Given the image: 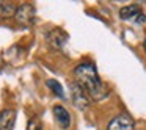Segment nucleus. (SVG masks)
<instances>
[{"label": "nucleus", "instance_id": "6", "mask_svg": "<svg viewBox=\"0 0 146 130\" xmlns=\"http://www.w3.org/2000/svg\"><path fill=\"white\" fill-rule=\"evenodd\" d=\"M54 117L61 129H68L71 125V114L63 105H55L54 107Z\"/></svg>", "mask_w": 146, "mask_h": 130}, {"label": "nucleus", "instance_id": "13", "mask_svg": "<svg viewBox=\"0 0 146 130\" xmlns=\"http://www.w3.org/2000/svg\"><path fill=\"white\" fill-rule=\"evenodd\" d=\"M143 49H145V50H146V39H145V41H143Z\"/></svg>", "mask_w": 146, "mask_h": 130}, {"label": "nucleus", "instance_id": "3", "mask_svg": "<svg viewBox=\"0 0 146 130\" xmlns=\"http://www.w3.org/2000/svg\"><path fill=\"white\" fill-rule=\"evenodd\" d=\"M14 17H16L17 24H21L24 27H30L33 24V19H35V7L30 3L21 5V7H17Z\"/></svg>", "mask_w": 146, "mask_h": 130}, {"label": "nucleus", "instance_id": "1", "mask_svg": "<svg viewBox=\"0 0 146 130\" xmlns=\"http://www.w3.org/2000/svg\"><path fill=\"white\" fill-rule=\"evenodd\" d=\"M74 82L88 94L90 99L93 100H104L108 96V91L105 88L104 82L99 77V72L96 66L91 61H85L76 66L74 69Z\"/></svg>", "mask_w": 146, "mask_h": 130}, {"label": "nucleus", "instance_id": "12", "mask_svg": "<svg viewBox=\"0 0 146 130\" xmlns=\"http://www.w3.org/2000/svg\"><path fill=\"white\" fill-rule=\"evenodd\" d=\"M133 20H135V24H138V25H141V24H145V22H146V14H145V13L138 14V16H137Z\"/></svg>", "mask_w": 146, "mask_h": 130}, {"label": "nucleus", "instance_id": "4", "mask_svg": "<svg viewBox=\"0 0 146 130\" xmlns=\"http://www.w3.org/2000/svg\"><path fill=\"white\" fill-rule=\"evenodd\" d=\"M71 99H72V104L76 105L79 110H86L90 107V97L76 82L71 83Z\"/></svg>", "mask_w": 146, "mask_h": 130}, {"label": "nucleus", "instance_id": "11", "mask_svg": "<svg viewBox=\"0 0 146 130\" xmlns=\"http://www.w3.org/2000/svg\"><path fill=\"white\" fill-rule=\"evenodd\" d=\"M41 129H42V124L38 117H35L29 122V130H41Z\"/></svg>", "mask_w": 146, "mask_h": 130}, {"label": "nucleus", "instance_id": "7", "mask_svg": "<svg viewBox=\"0 0 146 130\" xmlns=\"http://www.w3.org/2000/svg\"><path fill=\"white\" fill-rule=\"evenodd\" d=\"M16 121V111L3 110L0 111V130H13Z\"/></svg>", "mask_w": 146, "mask_h": 130}, {"label": "nucleus", "instance_id": "8", "mask_svg": "<svg viewBox=\"0 0 146 130\" xmlns=\"http://www.w3.org/2000/svg\"><path fill=\"white\" fill-rule=\"evenodd\" d=\"M138 14H141V8H140V5H137V3L127 5V7H123L119 10V19H123V20L135 19Z\"/></svg>", "mask_w": 146, "mask_h": 130}, {"label": "nucleus", "instance_id": "5", "mask_svg": "<svg viewBox=\"0 0 146 130\" xmlns=\"http://www.w3.org/2000/svg\"><path fill=\"white\" fill-rule=\"evenodd\" d=\"M47 41L54 49L61 50V49L64 47V44H66V41H68V35L61 28H54L47 33Z\"/></svg>", "mask_w": 146, "mask_h": 130}, {"label": "nucleus", "instance_id": "9", "mask_svg": "<svg viewBox=\"0 0 146 130\" xmlns=\"http://www.w3.org/2000/svg\"><path fill=\"white\" fill-rule=\"evenodd\" d=\"M16 10H17V7L14 3L0 0V19H10V17H14Z\"/></svg>", "mask_w": 146, "mask_h": 130}, {"label": "nucleus", "instance_id": "2", "mask_svg": "<svg viewBox=\"0 0 146 130\" xmlns=\"http://www.w3.org/2000/svg\"><path fill=\"white\" fill-rule=\"evenodd\" d=\"M107 130H135V122L127 113H121L108 122Z\"/></svg>", "mask_w": 146, "mask_h": 130}, {"label": "nucleus", "instance_id": "10", "mask_svg": "<svg viewBox=\"0 0 146 130\" xmlns=\"http://www.w3.org/2000/svg\"><path fill=\"white\" fill-rule=\"evenodd\" d=\"M46 85H47V88L50 89L52 92H54L57 97H60V99H63L64 97V91H63V86L60 85V83L57 82V80H54V79H49L47 82H46Z\"/></svg>", "mask_w": 146, "mask_h": 130}]
</instances>
